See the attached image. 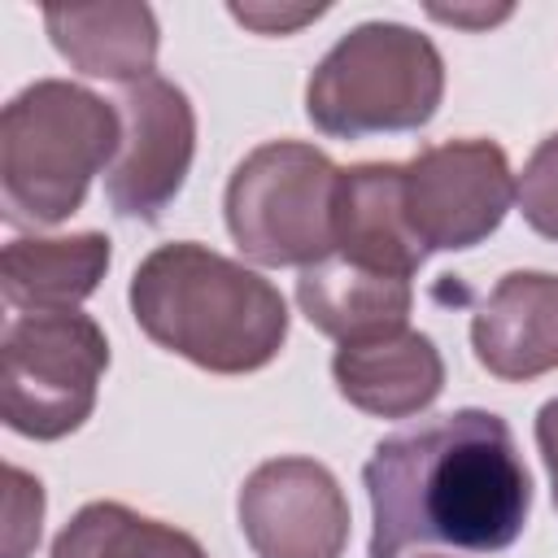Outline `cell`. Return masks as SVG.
<instances>
[{"label":"cell","instance_id":"cell-22","mask_svg":"<svg viewBox=\"0 0 558 558\" xmlns=\"http://www.w3.org/2000/svg\"><path fill=\"white\" fill-rule=\"evenodd\" d=\"M423 558H432V554H423Z\"/></svg>","mask_w":558,"mask_h":558},{"label":"cell","instance_id":"cell-6","mask_svg":"<svg viewBox=\"0 0 558 558\" xmlns=\"http://www.w3.org/2000/svg\"><path fill=\"white\" fill-rule=\"evenodd\" d=\"M109 340L78 310L17 314L0 340V414L17 436L61 440L96 410Z\"/></svg>","mask_w":558,"mask_h":558},{"label":"cell","instance_id":"cell-1","mask_svg":"<svg viewBox=\"0 0 558 558\" xmlns=\"http://www.w3.org/2000/svg\"><path fill=\"white\" fill-rule=\"evenodd\" d=\"M362 484L371 497V558H401L410 545L506 549L532 510V475L493 410H453L384 436L362 466Z\"/></svg>","mask_w":558,"mask_h":558},{"label":"cell","instance_id":"cell-20","mask_svg":"<svg viewBox=\"0 0 558 558\" xmlns=\"http://www.w3.org/2000/svg\"><path fill=\"white\" fill-rule=\"evenodd\" d=\"M536 449L545 458V471L554 484V506H558V397L536 410Z\"/></svg>","mask_w":558,"mask_h":558},{"label":"cell","instance_id":"cell-21","mask_svg":"<svg viewBox=\"0 0 558 558\" xmlns=\"http://www.w3.org/2000/svg\"><path fill=\"white\" fill-rule=\"evenodd\" d=\"M436 17H445V22H493V17H506L510 9H501V13H462V9H432Z\"/></svg>","mask_w":558,"mask_h":558},{"label":"cell","instance_id":"cell-14","mask_svg":"<svg viewBox=\"0 0 558 558\" xmlns=\"http://www.w3.org/2000/svg\"><path fill=\"white\" fill-rule=\"evenodd\" d=\"M44 26L52 48L92 78L140 83L157 61V17L148 4L105 0V4H48Z\"/></svg>","mask_w":558,"mask_h":558},{"label":"cell","instance_id":"cell-16","mask_svg":"<svg viewBox=\"0 0 558 558\" xmlns=\"http://www.w3.org/2000/svg\"><path fill=\"white\" fill-rule=\"evenodd\" d=\"M48 558H209L196 536L122 501H87L52 541Z\"/></svg>","mask_w":558,"mask_h":558},{"label":"cell","instance_id":"cell-9","mask_svg":"<svg viewBox=\"0 0 558 558\" xmlns=\"http://www.w3.org/2000/svg\"><path fill=\"white\" fill-rule=\"evenodd\" d=\"M240 532L257 558H340L349 501L314 458H270L240 484Z\"/></svg>","mask_w":558,"mask_h":558},{"label":"cell","instance_id":"cell-2","mask_svg":"<svg viewBox=\"0 0 558 558\" xmlns=\"http://www.w3.org/2000/svg\"><path fill=\"white\" fill-rule=\"evenodd\" d=\"M140 331L209 375H248L279 357L288 305L270 279L196 240L153 248L131 275Z\"/></svg>","mask_w":558,"mask_h":558},{"label":"cell","instance_id":"cell-15","mask_svg":"<svg viewBox=\"0 0 558 558\" xmlns=\"http://www.w3.org/2000/svg\"><path fill=\"white\" fill-rule=\"evenodd\" d=\"M109 235H17L0 253V288L13 310H74L87 301L109 270Z\"/></svg>","mask_w":558,"mask_h":558},{"label":"cell","instance_id":"cell-3","mask_svg":"<svg viewBox=\"0 0 558 558\" xmlns=\"http://www.w3.org/2000/svg\"><path fill=\"white\" fill-rule=\"evenodd\" d=\"M122 144L118 105L70 83L39 78L0 113V205L13 227L65 222Z\"/></svg>","mask_w":558,"mask_h":558},{"label":"cell","instance_id":"cell-18","mask_svg":"<svg viewBox=\"0 0 558 558\" xmlns=\"http://www.w3.org/2000/svg\"><path fill=\"white\" fill-rule=\"evenodd\" d=\"M4 510H9V527H4V558H26L39 541V519H44V488L39 480H31L22 466H4Z\"/></svg>","mask_w":558,"mask_h":558},{"label":"cell","instance_id":"cell-8","mask_svg":"<svg viewBox=\"0 0 558 558\" xmlns=\"http://www.w3.org/2000/svg\"><path fill=\"white\" fill-rule=\"evenodd\" d=\"M122 144L105 170V196L113 214L157 222L179 196L192 153H196V113L179 83L148 74L118 92Z\"/></svg>","mask_w":558,"mask_h":558},{"label":"cell","instance_id":"cell-19","mask_svg":"<svg viewBox=\"0 0 558 558\" xmlns=\"http://www.w3.org/2000/svg\"><path fill=\"white\" fill-rule=\"evenodd\" d=\"M323 13V4H314V9H292V13H275V9H253V4H231V17H240L244 26H257V31H266V35H283V31H292V26H301V22H310V17H318Z\"/></svg>","mask_w":558,"mask_h":558},{"label":"cell","instance_id":"cell-13","mask_svg":"<svg viewBox=\"0 0 558 558\" xmlns=\"http://www.w3.org/2000/svg\"><path fill=\"white\" fill-rule=\"evenodd\" d=\"M296 305L314 331L340 344H362V340L405 331L414 288L401 275H384V270H371V266H357L331 253L301 270Z\"/></svg>","mask_w":558,"mask_h":558},{"label":"cell","instance_id":"cell-17","mask_svg":"<svg viewBox=\"0 0 558 558\" xmlns=\"http://www.w3.org/2000/svg\"><path fill=\"white\" fill-rule=\"evenodd\" d=\"M514 201L536 235L558 240V131L532 148L523 174L514 179Z\"/></svg>","mask_w":558,"mask_h":558},{"label":"cell","instance_id":"cell-11","mask_svg":"<svg viewBox=\"0 0 558 558\" xmlns=\"http://www.w3.org/2000/svg\"><path fill=\"white\" fill-rule=\"evenodd\" d=\"M336 257L410 279L423 266V244L405 218L397 161H362L340 170L336 187Z\"/></svg>","mask_w":558,"mask_h":558},{"label":"cell","instance_id":"cell-7","mask_svg":"<svg viewBox=\"0 0 558 558\" xmlns=\"http://www.w3.org/2000/svg\"><path fill=\"white\" fill-rule=\"evenodd\" d=\"M401 187L405 218L423 253L475 248L501 227L514 201V174L501 144L475 135L414 153L401 166Z\"/></svg>","mask_w":558,"mask_h":558},{"label":"cell","instance_id":"cell-12","mask_svg":"<svg viewBox=\"0 0 558 558\" xmlns=\"http://www.w3.org/2000/svg\"><path fill=\"white\" fill-rule=\"evenodd\" d=\"M336 388L349 405L375 418H410L445 388V357L423 331H392L362 344H340L331 357Z\"/></svg>","mask_w":558,"mask_h":558},{"label":"cell","instance_id":"cell-5","mask_svg":"<svg viewBox=\"0 0 558 558\" xmlns=\"http://www.w3.org/2000/svg\"><path fill=\"white\" fill-rule=\"evenodd\" d=\"M340 170L301 140L257 144L227 179V231L257 266H314L336 253Z\"/></svg>","mask_w":558,"mask_h":558},{"label":"cell","instance_id":"cell-10","mask_svg":"<svg viewBox=\"0 0 558 558\" xmlns=\"http://www.w3.org/2000/svg\"><path fill=\"white\" fill-rule=\"evenodd\" d=\"M475 362L510 384L558 371V275L510 270L471 318Z\"/></svg>","mask_w":558,"mask_h":558},{"label":"cell","instance_id":"cell-4","mask_svg":"<svg viewBox=\"0 0 558 558\" xmlns=\"http://www.w3.org/2000/svg\"><path fill=\"white\" fill-rule=\"evenodd\" d=\"M445 96L436 44L401 22H362L340 35L305 83V113L323 135L418 131Z\"/></svg>","mask_w":558,"mask_h":558}]
</instances>
